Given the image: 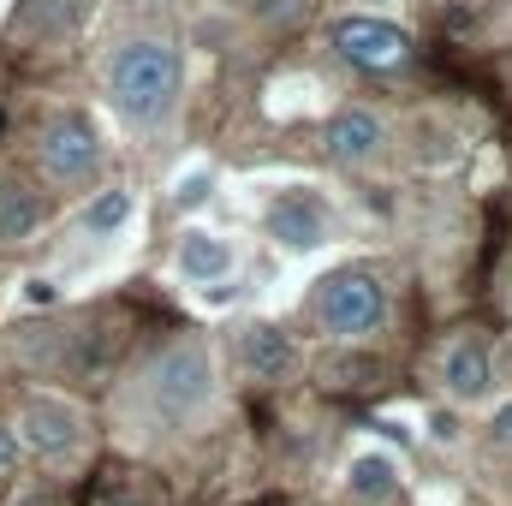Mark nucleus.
I'll return each mask as SVG.
<instances>
[{
	"instance_id": "obj_7",
	"label": "nucleus",
	"mask_w": 512,
	"mask_h": 506,
	"mask_svg": "<svg viewBox=\"0 0 512 506\" xmlns=\"http://www.w3.org/2000/svg\"><path fill=\"white\" fill-rule=\"evenodd\" d=\"M435 381H441V393H447L453 405H477V399H489V393H495V358H489V346H483L477 334L447 340L441 358H435Z\"/></svg>"
},
{
	"instance_id": "obj_21",
	"label": "nucleus",
	"mask_w": 512,
	"mask_h": 506,
	"mask_svg": "<svg viewBox=\"0 0 512 506\" xmlns=\"http://www.w3.org/2000/svg\"><path fill=\"white\" fill-rule=\"evenodd\" d=\"M376 6H393V0H376Z\"/></svg>"
},
{
	"instance_id": "obj_14",
	"label": "nucleus",
	"mask_w": 512,
	"mask_h": 506,
	"mask_svg": "<svg viewBox=\"0 0 512 506\" xmlns=\"http://www.w3.org/2000/svg\"><path fill=\"white\" fill-rule=\"evenodd\" d=\"M90 12V0H18V30L30 36H66L78 30Z\"/></svg>"
},
{
	"instance_id": "obj_13",
	"label": "nucleus",
	"mask_w": 512,
	"mask_h": 506,
	"mask_svg": "<svg viewBox=\"0 0 512 506\" xmlns=\"http://www.w3.org/2000/svg\"><path fill=\"white\" fill-rule=\"evenodd\" d=\"M346 489L358 501H393L399 495V459L382 453V447H364L352 465H346Z\"/></svg>"
},
{
	"instance_id": "obj_20",
	"label": "nucleus",
	"mask_w": 512,
	"mask_h": 506,
	"mask_svg": "<svg viewBox=\"0 0 512 506\" xmlns=\"http://www.w3.org/2000/svg\"><path fill=\"white\" fill-rule=\"evenodd\" d=\"M24 298H30V304H54L60 292H54V280H30V286H24Z\"/></svg>"
},
{
	"instance_id": "obj_11",
	"label": "nucleus",
	"mask_w": 512,
	"mask_h": 506,
	"mask_svg": "<svg viewBox=\"0 0 512 506\" xmlns=\"http://www.w3.org/2000/svg\"><path fill=\"white\" fill-rule=\"evenodd\" d=\"M239 364H245L256 381H280V376H292V370H298V346H292L280 328L256 322V328L239 334Z\"/></svg>"
},
{
	"instance_id": "obj_18",
	"label": "nucleus",
	"mask_w": 512,
	"mask_h": 506,
	"mask_svg": "<svg viewBox=\"0 0 512 506\" xmlns=\"http://www.w3.org/2000/svg\"><path fill=\"white\" fill-rule=\"evenodd\" d=\"M12 465H18V435L0 429V477H12Z\"/></svg>"
},
{
	"instance_id": "obj_6",
	"label": "nucleus",
	"mask_w": 512,
	"mask_h": 506,
	"mask_svg": "<svg viewBox=\"0 0 512 506\" xmlns=\"http://www.w3.org/2000/svg\"><path fill=\"white\" fill-rule=\"evenodd\" d=\"M18 441L36 459H72L84 447V411L66 393H30L18 411Z\"/></svg>"
},
{
	"instance_id": "obj_19",
	"label": "nucleus",
	"mask_w": 512,
	"mask_h": 506,
	"mask_svg": "<svg viewBox=\"0 0 512 506\" xmlns=\"http://www.w3.org/2000/svg\"><path fill=\"white\" fill-rule=\"evenodd\" d=\"M495 447H512V399L495 411Z\"/></svg>"
},
{
	"instance_id": "obj_12",
	"label": "nucleus",
	"mask_w": 512,
	"mask_h": 506,
	"mask_svg": "<svg viewBox=\"0 0 512 506\" xmlns=\"http://www.w3.org/2000/svg\"><path fill=\"white\" fill-rule=\"evenodd\" d=\"M42 221H48V203H42V191H36L30 179L6 173V179H0V245H18V239H30Z\"/></svg>"
},
{
	"instance_id": "obj_10",
	"label": "nucleus",
	"mask_w": 512,
	"mask_h": 506,
	"mask_svg": "<svg viewBox=\"0 0 512 506\" xmlns=\"http://www.w3.org/2000/svg\"><path fill=\"white\" fill-rule=\"evenodd\" d=\"M179 274L185 280H197V286H215V280H227L233 274V245L221 239V233H209V227H185V239H179Z\"/></svg>"
},
{
	"instance_id": "obj_17",
	"label": "nucleus",
	"mask_w": 512,
	"mask_h": 506,
	"mask_svg": "<svg viewBox=\"0 0 512 506\" xmlns=\"http://www.w3.org/2000/svg\"><path fill=\"white\" fill-rule=\"evenodd\" d=\"M423 423H429V441H435V447H453V441H459V423H453V411H429Z\"/></svg>"
},
{
	"instance_id": "obj_1",
	"label": "nucleus",
	"mask_w": 512,
	"mask_h": 506,
	"mask_svg": "<svg viewBox=\"0 0 512 506\" xmlns=\"http://www.w3.org/2000/svg\"><path fill=\"white\" fill-rule=\"evenodd\" d=\"M179 84H185L179 48L161 36H137L108 60V96L131 126H161L179 102Z\"/></svg>"
},
{
	"instance_id": "obj_5",
	"label": "nucleus",
	"mask_w": 512,
	"mask_h": 506,
	"mask_svg": "<svg viewBox=\"0 0 512 506\" xmlns=\"http://www.w3.org/2000/svg\"><path fill=\"white\" fill-rule=\"evenodd\" d=\"M36 161L54 185H84L96 167H102V137L84 114H54L42 126V143H36Z\"/></svg>"
},
{
	"instance_id": "obj_2",
	"label": "nucleus",
	"mask_w": 512,
	"mask_h": 506,
	"mask_svg": "<svg viewBox=\"0 0 512 506\" xmlns=\"http://www.w3.org/2000/svg\"><path fill=\"white\" fill-rule=\"evenodd\" d=\"M209 399H215V364H209L203 340H173V346H161L149 358V370H143V405L161 423H191V417H203Z\"/></svg>"
},
{
	"instance_id": "obj_8",
	"label": "nucleus",
	"mask_w": 512,
	"mask_h": 506,
	"mask_svg": "<svg viewBox=\"0 0 512 506\" xmlns=\"http://www.w3.org/2000/svg\"><path fill=\"white\" fill-rule=\"evenodd\" d=\"M268 239L280 245V251H316L322 239H328V203L316 197V191H304V185H292V191H280L274 203H268Z\"/></svg>"
},
{
	"instance_id": "obj_4",
	"label": "nucleus",
	"mask_w": 512,
	"mask_h": 506,
	"mask_svg": "<svg viewBox=\"0 0 512 506\" xmlns=\"http://www.w3.org/2000/svg\"><path fill=\"white\" fill-rule=\"evenodd\" d=\"M328 42H334V54H340L346 66H358V72H399V66L411 60V36H405V24L376 18V12L334 18Z\"/></svg>"
},
{
	"instance_id": "obj_16",
	"label": "nucleus",
	"mask_w": 512,
	"mask_h": 506,
	"mask_svg": "<svg viewBox=\"0 0 512 506\" xmlns=\"http://www.w3.org/2000/svg\"><path fill=\"white\" fill-rule=\"evenodd\" d=\"M203 197H209V173H191V179H179V191H173L179 209H197Z\"/></svg>"
},
{
	"instance_id": "obj_3",
	"label": "nucleus",
	"mask_w": 512,
	"mask_h": 506,
	"mask_svg": "<svg viewBox=\"0 0 512 506\" xmlns=\"http://www.w3.org/2000/svg\"><path fill=\"white\" fill-rule=\"evenodd\" d=\"M322 328L340 334V340H370L387 328V286L364 268H346L322 286Z\"/></svg>"
},
{
	"instance_id": "obj_15",
	"label": "nucleus",
	"mask_w": 512,
	"mask_h": 506,
	"mask_svg": "<svg viewBox=\"0 0 512 506\" xmlns=\"http://www.w3.org/2000/svg\"><path fill=\"white\" fill-rule=\"evenodd\" d=\"M131 221V191H102V197H90V209H84V233L90 239H108V233H120Z\"/></svg>"
},
{
	"instance_id": "obj_9",
	"label": "nucleus",
	"mask_w": 512,
	"mask_h": 506,
	"mask_svg": "<svg viewBox=\"0 0 512 506\" xmlns=\"http://www.w3.org/2000/svg\"><path fill=\"white\" fill-rule=\"evenodd\" d=\"M322 143H328L334 161L364 167V161H376V155L387 149V120L370 114V108H340V114L328 120V131H322Z\"/></svg>"
}]
</instances>
